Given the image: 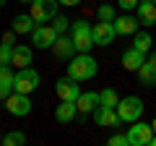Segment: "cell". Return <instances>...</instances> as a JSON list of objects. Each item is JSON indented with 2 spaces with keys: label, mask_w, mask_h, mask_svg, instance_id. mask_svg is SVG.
I'll return each mask as SVG.
<instances>
[{
  "label": "cell",
  "mask_w": 156,
  "mask_h": 146,
  "mask_svg": "<svg viewBox=\"0 0 156 146\" xmlns=\"http://www.w3.org/2000/svg\"><path fill=\"white\" fill-rule=\"evenodd\" d=\"M37 86H39V73L34 71L31 65H29V68H18V71H16V81H13V89H16V91H21V94H31Z\"/></svg>",
  "instance_id": "obj_6"
},
{
  "label": "cell",
  "mask_w": 156,
  "mask_h": 146,
  "mask_svg": "<svg viewBox=\"0 0 156 146\" xmlns=\"http://www.w3.org/2000/svg\"><path fill=\"white\" fill-rule=\"evenodd\" d=\"M143 63H146V52L135 50V47H130V50L122 52V68L125 71H138Z\"/></svg>",
  "instance_id": "obj_19"
},
{
  "label": "cell",
  "mask_w": 156,
  "mask_h": 146,
  "mask_svg": "<svg viewBox=\"0 0 156 146\" xmlns=\"http://www.w3.org/2000/svg\"><path fill=\"white\" fill-rule=\"evenodd\" d=\"M117 115H120V120L122 123H135V120H140V115H143V99L140 97H135V94H130V97H122V99L117 102Z\"/></svg>",
  "instance_id": "obj_2"
},
{
  "label": "cell",
  "mask_w": 156,
  "mask_h": 146,
  "mask_svg": "<svg viewBox=\"0 0 156 146\" xmlns=\"http://www.w3.org/2000/svg\"><path fill=\"white\" fill-rule=\"evenodd\" d=\"M55 89H57V97H60V99H73V102H76L78 97H81V86H78V81L70 78V76L60 78Z\"/></svg>",
  "instance_id": "obj_12"
},
{
  "label": "cell",
  "mask_w": 156,
  "mask_h": 146,
  "mask_svg": "<svg viewBox=\"0 0 156 146\" xmlns=\"http://www.w3.org/2000/svg\"><path fill=\"white\" fill-rule=\"evenodd\" d=\"M146 60H148V63H154V65H156V52H151V55L146 57Z\"/></svg>",
  "instance_id": "obj_32"
},
{
  "label": "cell",
  "mask_w": 156,
  "mask_h": 146,
  "mask_svg": "<svg viewBox=\"0 0 156 146\" xmlns=\"http://www.w3.org/2000/svg\"><path fill=\"white\" fill-rule=\"evenodd\" d=\"M0 3H5V0H0Z\"/></svg>",
  "instance_id": "obj_36"
},
{
  "label": "cell",
  "mask_w": 156,
  "mask_h": 146,
  "mask_svg": "<svg viewBox=\"0 0 156 146\" xmlns=\"http://www.w3.org/2000/svg\"><path fill=\"white\" fill-rule=\"evenodd\" d=\"M11 60H13V45L0 42V65H11Z\"/></svg>",
  "instance_id": "obj_26"
},
{
  "label": "cell",
  "mask_w": 156,
  "mask_h": 146,
  "mask_svg": "<svg viewBox=\"0 0 156 146\" xmlns=\"http://www.w3.org/2000/svg\"><path fill=\"white\" fill-rule=\"evenodd\" d=\"M0 141H3V136H0Z\"/></svg>",
  "instance_id": "obj_37"
},
{
  "label": "cell",
  "mask_w": 156,
  "mask_h": 146,
  "mask_svg": "<svg viewBox=\"0 0 156 146\" xmlns=\"http://www.w3.org/2000/svg\"><path fill=\"white\" fill-rule=\"evenodd\" d=\"M60 5H65V8H76V5H81L83 0H57Z\"/></svg>",
  "instance_id": "obj_31"
},
{
  "label": "cell",
  "mask_w": 156,
  "mask_h": 146,
  "mask_svg": "<svg viewBox=\"0 0 156 146\" xmlns=\"http://www.w3.org/2000/svg\"><path fill=\"white\" fill-rule=\"evenodd\" d=\"M52 52H55L60 60H70V57L78 55V47H76V42H73V37L60 34V37L55 39V45H52Z\"/></svg>",
  "instance_id": "obj_11"
},
{
  "label": "cell",
  "mask_w": 156,
  "mask_h": 146,
  "mask_svg": "<svg viewBox=\"0 0 156 146\" xmlns=\"http://www.w3.org/2000/svg\"><path fill=\"white\" fill-rule=\"evenodd\" d=\"M11 29H13L16 34H31L34 29H37V21L31 18V13H21V16H16V18H13Z\"/></svg>",
  "instance_id": "obj_20"
},
{
  "label": "cell",
  "mask_w": 156,
  "mask_h": 146,
  "mask_svg": "<svg viewBox=\"0 0 156 146\" xmlns=\"http://www.w3.org/2000/svg\"><path fill=\"white\" fill-rule=\"evenodd\" d=\"M151 125H154V133H156V118H154V123H151Z\"/></svg>",
  "instance_id": "obj_35"
},
{
  "label": "cell",
  "mask_w": 156,
  "mask_h": 146,
  "mask_svg": "<svg viewBox=\"0 0 156 146\" xmlns=\"http://www.w3.org/2000/svg\"><path fill=\"white\" fill-rule=\"evenodd\" d=\"M3 42H8V45H16V31H13V29H11V31H5V34H3Z\"/></svg>",
  "instance_id": "obj_30"
},
{
  "label": "cell",
  "mask_w": 156,
  "mask_h": 146,
  "mask_svg": "<svg viewBox=\"0 0 156 146\" xmlns=\"http://www.w3.org/2000/svg\"><path fill=\"white\" fill-rule=\"evenodd\" d=\"M31 60H34V50L29 45H13V60H11V65L29 68V65H31Z\"/></svg>",
  "instance_id": "obj_18"
},
{
  "label": "cell",
  "mask_w": 156,
  "mask_h": 146,
  "mask_svg": "<svg viewBox=\"0 0 156 146\" xmlns=\"http://www.w3.org/2000/svg\"><path fill=\"white\" fill-rule=\"evenodd\" d=\"M99 102H101V107H112V110H115L117 102H120V97H117L115 89H109V86H107L104 91H99Z\"/></svg>",
  "instance_id": "obj_24"
},
{
  "label": "cell",
  "mask_w": 156,
  "mask_h": 146,
  "mask_svg": "<svg viewBox=\"0 0 156 146\" xmlns=\"http://www.w3.org/2000/svg\"><path fill=\"white\" fill-rule=\"evenodd\" d=\"M76 104H78V112L81 115H91L101 102H99V94H96V91H81V97L76 99Z\"/></svg>",
  "instance_id": "obj_17"
},
{
  "label": "cell",
  "mask_w": 156,
  "mask_h": 146,
  "mask_svg": "<svg viewBox=\"0 0 156 146\" xmlns=\"http://www.w3.org/2000/svg\"><path fill=\"white\" fill-rule=\"evenodd\" d=\"M112 24H115L117 34H122V37H130V34H135V31H138V26H140L138 16H130V13H125V16L115 18Z\"/></svg>",
  "instance_id": "obj_16"
},
{
  "label": "cell",
  "mask_w": 156,
  "mask_h": 146,
  "mask_svg": "<svg viewBox=\"0 0 156 146\" xmlns=\"http://www.w3.org/2000/svg\"><path fill=\"white\" fill-rule=\"evenodd\" d=\"M151 45H154V39H151L148 31H135V34H133V47H135V50H140V52L148 55V52H151Z\"/></svg>",
  "instance_id": "obj_22"
},
{
  "label": "cell",
  "mask_w": 156,
  "mask_h": 146,
  "mask_svg": "<svg viewBox=\"0 0 156 146\" xmlns=\"http://www.w3.org/2000/svg\"><path fill=\"white\" fill-rule=\"evenodd\" d=\"M94 123L101 125V128H117V125H122V120H120V115H117V110H112V107H96L94 112Z\"/></svg>",
  "instance_id": "obj_10"
},
{
  "label": "cell",
  "mask_w": 156,
  "mask_h": 146,
  "mask_svg": "<svg viewBox=\"0 0 156 146\" xmlns=\"http://www.w3.org/2000/svg\"><path fill=\"white\" fill-rule=\"evenodd\" d=\"M13 81H16V73L11 71V65H0V102H5L13 94Z\"/></svg>",
  "instance_id": "obj_14"
},
{
  "label": "cell",
  "mask_w": 156,
  "mask_h": 146,
  "mask_svg": "<svg viewBox=\"0 0 156 146\" xmlns=\"http://www.w3.org/2000/svg\"><path fill=\"white\" fill-rule=\"evenodd\" d=\"M21 3H29V5H31V3H37V0H21Z\"/></svg>",
  "instance_id": "obj_34"
},
{
  "label": "cell",
  "mask_w": 156,
  "mask_h": 146,
  "mask_svg": "<svg viewBox=\"0 0 156 146\" xmlns=\"http://www.w3.org/2000/svg\"><path fill=\"white\" fill-rule=\"evenodd\" d=\"M57 37L60 34L55 31L52 24H37V29L31 31V47H37V50H52Z\"/></svg>",
  "instance_id": "obj_4"
},
{
  "label": "cell",
  "mask_w": 156,
  "mask_h": 146,
  "mask_svg": "<svg viewBox=\"0 0 156 146\" xmlns=\"http://www.w3.org/2000/svg\"><path fill=\"white\" fill-rule=\"evenodd\" d=\"M151 138H154V125L151 123H138L135 120L128 130V144L130 146H151Z\"/></svg>",
  "instance_id": "obj_7"
},
{
  "label": "cell",
  "mask_w": 156,
  "mask_h": 146,
  "mask_svg": "<svg viewBox=\"0 0 156 146\" xmlns=\"http://www.w3.org/2000/svg\"><path fill=\"white\" fill-rule=\"evenodd\" d=\"M70 37H73V42H76L78 52H91V47H96L94 45V34H91V26L86 21H73L70 24Z\"/></svg>",
  "instance_id": "obj_3"
},
{
  "label": "cell",
  "mask_w": 156,
  "mask_h": 146,
  "mask_svg": "<svg viewBox=\"0 0 156 146\" xmlns=\"http://www.w3.org/2000/svg\"><path fill=\"white\" fill-rule=\"evenodd\" d=\"M0 144L3 146H23L26 144V133H23V130H8Z\"/></svg>",
  "instance_id": "obj_23"
},
{
  "label": "cell",
  "mask_w": 156,
  "mask_h": 146,
  "mask_svg": "<svg viewBox=\"0 0 156 146\" xmlns=\"http://www.w3.org/2000/svg\"><path fill=\"white\" fill-rule=\"evenodd\" d=\"M154 3H156V0H154Z\"/></svg>",
  "instance_id": "obj_38"
},
{
  "label": "cell",
  "mask_w": 156,
  "mask_h": 146,
  "mask_svg": "<svg viewBox=\"0 0 156 146\" xmlns=\"http://www.w3.org/2000/svg\"><path fill=\"white\" fill-rule=\"evenodd\" d=\"M109 146H130V144H128V133H115V136H109Z\"/></svg>",
  "instance_id": "obj_28"
},
{
  "label": "cell",
  "mask_w": 156,
  "mask_h": 146,
  "mask_svg": "<svg viewBox=\"0 0 156 146\" xmlns=\"http://www.w3.org/2000/svg\"><path fill=\"white\" fill-rule=\"evenodd\" d=\"M151 146H156V133H154V138H151Z\"/></svg>",
  "instance_id": "obj_33"
},
{
  "label": "cell",
  "mask_w": 156,
  "mask_h": 146,
  "mask_svg": "<svg viewBox=\"0 0 156 146\" xmlns=\"http://www.w3.org/2000/svg\"><path fill=\"white\" fill-rule=\"evenodd\" d=\"M57 5H60L57 0H37V3H31L29 13H31V18L37 24H50L57 16Z\"/></svg>",
  "instance_id": "obj_5"
},
{
  "label": "cell",
  "mask_w": 156,
  "mask_h": 146,
  "mask_svg": "<svg viewBox=\"0 0 156 146\" xmlns=\"http://www.w3.org/2000/svg\"><path fill=\"white\" fill-rule=\"evenodd\" d=\"M78 118V104L73 99H60V104L55 107V120L57 123H73Z\"/></svg>",
  "instance_id": "obj_13"
},
{
  "label": "cell",
  "mask_w": 156,
  "mask_h": 146,
  "mask_svg": "<svg viewBox=\"0 0 156 146\" xmlns=\"http://www.w3.org/2000/svg\"><path fill=\"white\" fill-rule=\"evenodd\" d=\"M31 99H29V94H21V91H13L11 97L5 99V110L13 115V118H23V115L31 112Z\"/></svg>",
  "instance_id": "obj_8"
},
{
  "label": "cell",
  "mask_w": 156,
  "mask_h": 146,
  "mask_svg": "<svg viewBox=\"0 0 156 146\" xmlns=\"http://www.w3.org/2000/svg\"><path fill=\"white\" fill-rule=\"evenodd\" d=\"M96 73H99V63L91 57V52H78V55L70 57V63H68V76L76 78L78 84L94 78Z\"/></svg>",
  "instance_id": "obj_1"
},
{
  "label": "cell",
  "mask_w": 156,
  "mask_h": 146,
  "mask_svg": "<svg viewBox=\"0 0 156 146\" xmlns=\"http://www.w3.org/2000/svg\"><path fill=\"white\" fill-rule=\"evenodd\" d=\"M70 24H73V21H68L65 16H55V18H52V26H55V31H57V34H68Z\"/></svg>",
  "instance_id": "obj_27"
},
{
  "label": "cell",
  "mask_w": 156,
  "mask_h": 146,
  "mask_svg": "<svg viewBox=\"0 0 156 146\" xmlns=\"http://www.w3.org/2000/svg\"><path fill=\"white\" fill-rule=\"evenodd\" d=\"M115 18H117V16H115V8H112L109 3H101V5L96 8V21H107V24H112Z\"/></svg>",
  "instance_id": "obj_25"
},
{
  "label": "cell",
  "mask_w": 156,
  "mask_h": 146,
  "mask_svg": "<svg viewBox=\"0 0 156 146\" xmlns=\"http://www.w3.org/2000/svg\"><path fill=\"white\" fill-rule=\"evenodd\" d=\"M135 11H138L140 26H154V24H156V3H154V0H140Z\"/></svg>",
  "instance_id": "obj_15"
},
{
  "label": "cell",
  "mask_w": 156,
  "mask_h": 146,
  "mask_svg": "<svg viewBox=\"0 0 156 146\" xmlns=\"http://www.w3.org/2000/svg\"><path fill=\"white\" fill-rule=\"evenodd\" d=\"M91 34H94V45L96 47H109L117 37V29L115 24H107V21H96L91 26Z\"/></svg>",
  "instance_id": "obj_9"
},
{
  "label": "cell",
  "mask_w": 156,
  "mask_h": 146,
  "mask_svg": "<svg viewBox=\"0 0 156 146\" xmlns=\"http://www.w3.org/2000/svg\"><path fill=\"white\" fill-rule=\"evenodd\" d=\"M135 73H138L140 86H148V89H151V86H156V65H154V63L146 60V63H143V65H140Z\"/></svg>",
  "instance_id": "obj_21"
},
{
  "label": "cell",
  "mask_w": 156,
  "mask_h": 146,
  "mask_svg": "<svg viewBox=\"0 0 156 146\" xmlns=\"http://www.w3.org/2000/svg\"><path fill=\"white\" fill-rule=\"evenodd\" d=\"M138 3H140V0H117V5L122 8L125 13H130V11H135V8H138Z\"/></svg>",
  "instance_id": "obj_29"
}]
</instances>
